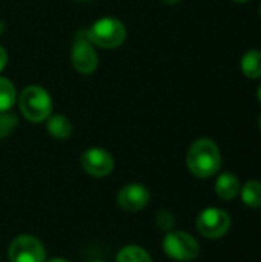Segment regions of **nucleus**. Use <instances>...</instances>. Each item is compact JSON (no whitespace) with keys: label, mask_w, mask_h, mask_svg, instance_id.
I'll list each match as a JSON object with an SVG mask.
<instances>
[{"label":"nucleus","mask_w":261,"mask_h":262,"mask_svg":"<svg viewBox=\"0 0 261 262\" xmlns=\"http://www.w3.org/2000/svg\"><path fill=\"white\" fill-rule=\"evenodd\" d=\"M151 200V192L146 186L138 183H131L118 190L117 203L126 212H140L148 206Z\"/></svg>","instance_id":"nucleus-9"},{"label":"nucleus","mask_w":261,"mask_h":262,"mask_svg":"<svg viewBox=\"0 0 261 262\" xmlns=\"http://www.w3.org/2000/svg\"><path fill=\"white\" fill-rule=\"evenodd\" d=\"M80 163L83 170L94 178L108 177L114 170V164H115L114 157L103 147L86 149L80 157Z\"/></svg>","instance_id":"nucleus-8"},{"label":"nucleus","mask_w":261,"mask_h":262,"mask_svg":"<svg viewBox=\"0 0 261 262\" xmlns=\"http://www.w3.org/2000/svg\"><path fill=\"white\" fill-rule=\"evenodd\" d=\"M232 2H235V3H248L249 0H232Z\"/></svg>","instance_id":"nucleus-23"},{"label":"nucleus","mask_w":261,"mask_h":262,"mask_svg":"<svg viewBox=\"0 0 261 262\" xmlns=\"http://www.w3.org/2000/svg\"><path fill=\"white\" fill-rule=\"evenodd\" d=\"M126 26L115 17L98 18L86 31L88 40L94 46H100L103 49H115L122 46L126 40Z\"/></svg>","instance_id":"nucleus-3"},{"label":"nucleus","mask_w":261,"mask_h":262,"mask_svg":"<svg viewBox=\"0 0 261 262\" xmlns=\"http://www.w3.org/2000/svg\"><path fill=\"white\" fill-rule=\"evenodd\" d=\"M231 216L226 210L220 207H208L200 212L197 216V230L202 236L208 239H218L223 238L231 229Z\"/></svg>","instance_id":"nucleus-5"},{"label":"nucleus","mask_w":261,"mask_h":262,"mask_svg":"<svg viewBox=\"0 0 261 262\" xmlns=\"http://www.w3.org/2000/svg\"><path fill=\"white\" fill-rule=\"evenodd\" d=\"M163 3H166V5H177V3H180L182 0H162Z\"/></svg>","instance_id":"nucleus-19"},{"label":"nucleus","mask_w":261,"mask_h":262,"mask_svg":"<svg viewBox=\"0 0 261 262\" xmlns=\"http://www.w3.org/2000/svg\"><path fill=\"white\" fill-rule=\"evenodd\" d=\"M240 189H242V186H240L238 178L231 172L222 173L215 181V193L218 198H222L225 201H231L235 196H238Z\"/></svg>","instance_id":"nucleus-10"},{"label":"nucleus","mask_w":261,"mask_h":262,"mask_svg":"<svg viewBox=\"0 0 261 262\" xmlns=\"http://www.w3.org/2000/svg\"><path fill=\"white\" fill-rule=\"evenodd\" d=\"M6 64H8V54H6L5 48L0 45V72L6 68Z\"/></svg>","instance_id":"nucleus-18"},{"label":"nucleus","mask_w":261,"mask_h":262,"mask_svg":"<svg viewBox=\"0 0 261 262\" xmlns=\"http://www.w3.org/2000/svg\"><path fill=\"white\" fill-rule=\"evenodd\" d=\"M18 107L22 115L31 123H42L51 117L52 112V98L49 92L38 86H26L18 97Z\"/></svg>","instance_id":"nucleus-2"},{"label":"nucleus","mask_w":261,"mask_h":262,"mask_svg":"<svg viewBox=\"0 0 261 262\" xmlns=\"http://www.w3.org/2000/svg\"><path fill=\"white\" fill-rule=\"evenodd\" d=\"M257 97H258V100H260L261 103V84L258 86V89H257Z\"/></svg>","instance_id":"nucleus-22"},{"label":"nucleus","mask_w":261,"mask_h":262,"mask_svg":"<svg viewBox=\"0 0 261 262\" xmlns=\"http://www.w3.org/2000/svg\"><path fill=\"white\" fill-rule=\"evenodd\" d=\"M18 124V118L17 115L8 112H0V138L8 137Z\"/></svg>","instance_id":"nucleus-16"},{"label":"nucleus","mask_w":261,"mask_h":262,"mask_svg":"<svg viewBox=\"0 0 261 262\" xmlns=\"http://www.w3.org/2000/svg\"><path fill=\"white\" fill-rule=\"evenodd\" d=\"M5 28H6V26H5V21H3V20H0V35L5 32Z\"/></svg>","instance_id":"nucleus-21"},{"label":"nucleus","mask_w":261,"mask_h":262,"mask_svg":"<svg viewBox=\"0 0 261 262\" xmlns=\"http://www.w3.org/2000/svg\"><path fill=\"white\" fill-rule=\"evenodd\" d=\"M260 15H261V5H260Z\"/></svg>","instance_id":"nucleus-26"},{"label":"nucleus","mask_w":261,"mask_h":262,"mask_svg":"<svg viewBox=\"0 0 261 262\" xmlns=\"http://www.w3.org/2000/svg\"><path fill=\"white\" fill-rule=\"evenodd\" d=\"M240 195L243 203L248 207L252 209H258L261 207V183L257 180H251L246 181L243 184V187L240 189Z\"/></svg>","instance_id":"nucleus-13"},{"label":"nucleus","mask_w":261,"mask_h":262,"mask_svg":"<svg viewBox=\"0 0 261 262\" xmlns=\"http://www.w3.org/2000/svg\"><path fill=\"white\" fill-rule=\"evenodd\" d=\"M11 262H46V252L40 239L31 235L14 238L8 249Z\"/></svg>","instance_id":"nucleus-6"},{"label":"nucleus","mask_w":261,"mask_h":262,"mask_svg":"<svg viewBox=\"0 0 261 262\" xmlns=\"http://www.w3.org/2000/svg\"><path fill=\"white\" fill-rule=\"evenodd\" d=\"M117 262H152V258L140 246H126L117 253Z\"/></svg>","instance_id":"nucleus-15"},{"label":"nucleus","mask_w":261,"mask_h":262,"mask_svg":"<svg viewBox=\"0 0 261 262\" xmlns=\"http://www.w3.org/2000/svg\"><path fill=\"white\" fill-rule=\"evenodd\" d=\"M17 101V91L11 80L0 77V112H8Z\"/></svg>","instance_id":"nucleus-14"},{"label":"nucleus","mask_w":261,"mask_h":262,"mask_svg":"<svg viewBox=\"0 0 261 262\" xmlns=\"http://www.w3.org/2000/svg\"><path fill=\"white\" fill-rule=\"evenodd\" d=\"M85 35L78 34L71 49V61L75 71L82 75H91L98 66V55L94 49V45L88 40L86 31Z\"/></svg>","instance_id":"nucleus-7"},{"label":"nucleus","mask_w":261,"mask_h":262,"mask_svg":"<svg viewBox=\"0 0 261 262\" xmlns=\"http://www.w3.org/2000/svg\"><path fill=\"white\" fill-rule=\"evenodd\" d=\"M46 130L55 140H66L72 135L74 127L66 115L57 114V115H51L46 120Z\"/></svg>","instance_id":"nucleus-11"},{"label":"nucleus","mask_w":261,"mask_h":262,"mask_svg":"<svg viewBox=\"0 0 261 262\" xmlns=\"http://www.w3.org/2000/svg\"><path fill=\"white\" fill-rule=\"evenodd\" d=\"M240 68L242 72L251 78V80H257L261 78V51L260 49H251L248 51L240 61Z\"/></svg>","instance_id":"nucleus-12"},{"label":"nucleus","mask_w":261,"mask_h":262,"mask_svg":"<svg viewBox=\"0 0 261 262\" xmlns=\"http://www.w3.org/2000/svg\"><path fill=\"white\" fill-rule=\"evenodd\" d=\"M157 226H158L160 230L171 232L172 227L175 226V218H174V215H172L169 210H160L158 215H157Z\"/></svg>","instance_id":"nucleus-17"},{"label":"nucleus","mask_w":261,"mask_h":262,"mask_svg":"<svg viewBox=\"0 0 261 262\" xmlns=\"http://www.w3.org/2000/svg\"><path fill=\"white\" fill-rule=\"evenodd\" d=\"M95 262H102V261H95Z\"/></svg>","instance_id":"nucleus-27"},{"label":"nucleus","mask_w":261,"mask_h":262,"mask_svg":"<svg viewBox=\"0 0 261 262\" xmlns=\"http://www.w3.org/2000/svg\"><path fill=\"white\" fill-rule=\"evenodd\" d=\"M186 166L197 178H211L222 167V154L215 141L211 138H200L194 141L186 155Z\"/></svg>","instance_id":"nucleus-1"},{"label":"nucleus","mask_w":261,"mask_h":262,"mask_svg":"<svg viewBox=\"0 0 261 262\" xmlns=\"http://www.w3.org/2000/svg\"><path fill=\"white\" fill-rule=\"evenodd\" d=\"M46 262H69L68 259H63V258H52V259H49V261Z\"/></svg>","instance_id":"nucleus-20"},{"label":"nucleus","mask_w":261,"mask_h":262,"mask_svg":"<svg viewBox=\"0 0 261 262\" xmlns=\"http://www.w3.org/2000/svg\"><path fill=\"white\" fill-rule=\"evenodd\" d=\"M258 127H260V130H261V115H260V118H258Z\"/></svg>","instance_id":"nucleus-24"},{"label":"nucleus","mask_w":261,"mask_h":262,"mask_svg":"<svg viewBox=\"0 0 261 262\" xmlns=\"http://www.w3.org/2000/svg\"><path fill=\"white\" fill-rule=\"evenodd\" d=\"M77 2H85V0H77Z\"/></svg>","instance_id":"nucleus-25"},{"label":"nucleus","mask_w":261,"mask_h":262,"mask_svg":"<svg viewBox=\"0 0 261 262\" xmlns=\"http://www.w3.org/2000/svg\"><path fill=\"white\" fill-rule=\"evenodd\" d=\"M163 250L171 259L188 262L194 261L200 255V244L186 232L171 230L163 239Z\"/></svg>","instance_id":"nucleus-4"}]
</instances>
